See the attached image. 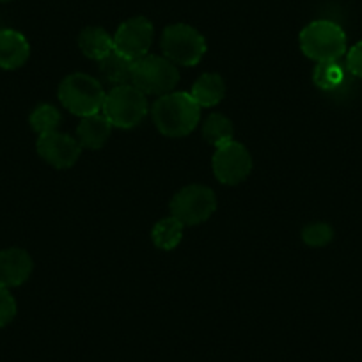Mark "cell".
Returning a JSON list of instances; mask_svg holds the SVG:
<instances>
[{"label":"cell","instance_id":"1","mask_svg":"<svg viewBox=\"0 0 362 362\" xmlns=\"http://www.w3.org/2000/svg\"><path fill=\"white\" fill-rule=\"evenodd\" d=\"M151 117L158 132L165 137H187L196 130L201 119V107L194 102L190 93L173 90L158 96L151 107Z\"/></svg>","mask_w":362,"mask_h":362},{"label":"cell","instance_id":"2","mask_svg":"<svg viewBox=\"0 0 362 362\" xmlns=\"http://www.w3.org/2000/svg\"><path fill=\"white\" fill-rule=\"evenodd\" d=\"M59 100L62 107L78 117L102 112L105 102V89L102 82L87 73H73L59 83Z\"/></svg>","mask_w":362,"mask_h":362},{"label":"cell","instance_id":"3","mask_svg":"<svg viewBox=\"0 0 362 362\" xmlns=\"http://www.w3.org/2000/svg\"><path fill=\"white\" fill-rule=\"evenodd\" d=\"M149 112L148 96L134 83L110 87L105 95L102 114L110 121L114 128L130 130L139 127Z\"/></svg>","mask_w":362,"mask_h":362},{"label":"cell","instance_id":"4","mask_svg":"<svg viewBox=\"0 0 362 362\" xmlns=\"http://www.w3.org/2000/svg\"><path fill=\"white\" fill-rule=\"evenodd\" d=\"M300 50L315 62L339 61L346 54V34L330 20H316L302 29Z\"/></svg>","mask_w":362,"mask_h":362},{"label":"cell","instance_id":"5","mask_svg":"<svg viewBox=\"0 0 362 362\" xmlns=\"http://www.w3.org/2000/svg\"><path fill=\"white\" fill-rule=\"evenodd\" d=\"M180 69L163 55L148 54L137 59L132 73V83L146 96H163L176 89Z\"/></svg>","mask_w":362,"mask_h":362},{"label":"cell","instance_id":"6","mask_svg":"<svg viewBox=\"0 0 362 362\" xmlns=\"http://www.w3.org/2000/svg\"><path fill=\"white\" fill-rule=\"evenodd\" d=\"M163 57L176 66H196L206 54L203 34L187 23H173L162 34Z\"/></svg>","mask_w":362,"mask_h":362},{"label":"cell","instance_id":"7","mask_svg":"<svg viewBox=\"0 0 362 362\" xmlns=\"http://www.w3.org/2000/svg\"><path fill=\"white\" fill-rule=\"evenodd\" d=\"M170 215L183 226H199L206 222L217 210L215 192L206 185H187L170 199Z\"/></svg>","mask_w":362,"mask_h":362},{"label":"cell","instance_id":"8","mask_svg":"<svg viewBox=\"0 0 362 362\" xmlns=\"http://www.w3.org/2000/svg\"><path fill=\"white\" fill-rule=\"evenodd\" d=\"M214 174L224 185H238L252 173V156L242 142L231 141L217 148L211 158Z\"/></svg>","mask_w":362,"mask_h":362},{"label":"cell","instance_id":"9","mask_svg":"<svg viewBox=\"0 0 362 362\" xmlns=\"http://www.w3.org/2000/svg\"><path fill=\"white\" fill-rule=\"evenodd\" d=\"M153 34H155L153 23L146 16H134L117 27L114 34V50L132 61H137L149 54Z\"/></svg>","mask_w":362,"mask_h":362},{"label":"cell","instance_id":"10","mask_svg":"<svg viewBox=\"0 0 362 362\" xmlns=\"http://www.w3.org/2000/svg\"><path fill=\"white\" fill-rule=\"evenodd\" d=\"M37 155L55 169H71L82 155V146L71 135L62 132L40 135L36 142Z\"/></svg>","mask_w":362,"mask_h":362},{"label":"cell","instance_id":"11","mask_svg":"<svg viewBox=\"0 0 362 362\" xmlns=\"http://www.w3.org/2000/svg\"><path fill=\"white\" fill-rule=\"evenodd\" d=\"M33 268V257L27 250L16 247L0 250V286H22L25 281H29Z\"/></svg>","mask_w":362,"mask_h":362},{"label":"cell","instance_id":"12","mask_svg":"<svg viewBox=\"0 0 362 362\" xmlns=\"http://www.w3.org/2000/svg\"><path fill=\"white\" fill-rule=\"evenodd\" d=\"M30 55V45L22 33L13 29L0 30V68L18 69Z\"/></svg>","mask_w":362,"mask_h":362},{"label":"cell","instance_id":"13","mask_svg":"<svg viewBox=\"0 0 362 362\" xmlns=\"http://www.w3.org/2000/svg\"><path fill=\"white\" fill-rule=\"evenodd\" d=\"M112 124L102 112L82 117L76 127V141L86 149H102L112 135Z\"/></svg>","mask_w":362,"mask_h":362},{"label":"cell","instance_id":"14","mask_svg":"<svg viewBox=\"0 0 362 362\" xmlns=\"http://www.w3.org/2000/svg\"><path fill=\"white\" fill-rule=\"evenodd\" d=\"M190 96L201 109L218 105L226 96V83L218 73H204L194 82Z\"/></svg>","mask_w":362,"mask_h":362},{"label":"cell","instance_id":"15","mask_svg":"<svg viewBox=\"0 0 362 362\" xmlns=\"http://www.w3.org/2000/svg\"><path fill=\"white\" fill-rule=\"evenodd\" d=\"M78 47L87 59L100 62L114 52V36L103 27H86L78 36Z\"/></svg>","mask_w":362,"mask_h":362},{"label":"cell","instance_id":"16","mask_svg":"<svg viewBox=\"0 0 362 362\" xmlns=\"http://www.w3.org/2000/svg\"><path fill=\"white\" fill-rule=\"evenodd\" d=\"M134 66L135 61L114 50L112 54L100 61V73H102V78L107 83H110V87L124 86V83H132Z\"/></svg>","mask_w":362,"mask_h":362},{"label":"cell","instance_id":"17","mask_svg":"<svg viewBox=\"0 0 362 362\" xmlns=\"http://www.w3.org/2000/svg\"><path fill=\"white\" fill-rule=\"evenodd\" d=\"M183 229H185V226L181 224L173 215H169L165 218H160L151 229L153 243L160 250H174L181 243Z\"/></svg>","mask_w":362,"mask_h":362},{"label":"cell","instance_id":"18","mask_svg":"<svg viewBox=\"0 0 362 362\" xmlns=\"http://www.w3.org/2000/svg\"><path fill=\"white\" fill-rule=\"evenodd\" d=\"M203 137L208 144L217 149L221 146L228 144V142L235 141V127H233L231 119L228 116L214 112L204 119Z\"/></svg>","mask_w":362,"mask_h":362},{"label":"cell","instance_id":"19","mask_svg":"<svg viewBox=\"0 0 362 362\" xmlns=\"http://www.w3.org/2000/svg\"><path fill=\"white\" fill-rule=\"evenodd\" d=\"M61 121H62L61 112L57 110V107L50 105V103L37 105L29 117L30 128H33L37 135L57 132L59 127H61Z\"/></svg>","mask_w":362,"mask_h":362},{"label":"cell","instance_id":"20","mask_svg":"<svg viewBox=\"0 0 362 362\" xmlns=\"http://www.w3.org/2000/svg\"><path fill=\"white\" fill-rule=\"evenodd\" d=\"M313 82L322 90H336L344 82V69L339 61L316 62L313 71Z\"/></svg>","mask_w":362,"mask_h":362},{"label":"cell","instance_id":"21","mask_svg":"<svg viewBox=\"0 0 362 362\" xmlns=\"http://www.w3.org/2000/svg\"><path fill=\"white\" fill-rule=\"evenodd\" d=\"M302 240L309 247H325L334 240V229L327 222H311L302 229Z\"/></svg>","mask_w":362,"mask_h":362},{"label":"cell","instance_id":"22","mask_svg":"<svg viewBox=\"0 0 362 362\" xmlns=\"http://www.w3.org/2000/svg\"><path fill=\"white\" fill-rule=\"evenodd\" d=\"M16 316V300L11 295L9 288L0 286V327H6L15 320Z\"/></svg>","mask_w":362,"mask_h":362},{"label":"cell","instance_id":"23","mask_svg":"<svg viewBox=\"0 0 362 362\" xmlns=\"http://www.w3.org/2000/svg\"><path fill=\"white\" fill-rule=\"evenodd\" d=\"M346 68L351 75L362 78V41L346 52Z\"/></svg>","mask_w":362,"mask_h":362},{"label":"cell","instance_id":"24","mask_svg":"<svg viewBox=\"0 0 362 362\" xmlns=\"http://www.w3.org/2000/svg\"><path fill=\"white\" fill-rule=\"evenodd\" d=\"M0 2H11V0H0Z\"/></svg>","mask_w":362,"mask_h":362}]
</instances>
